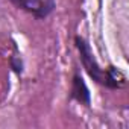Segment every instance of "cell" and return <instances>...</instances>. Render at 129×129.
Returning <instances> with one entry per match:
<instances>
[{
  "instance_id": "1",
  "label": "cell",
  "mask_w": 129,
  "mask_h": 129,
  "mask_svg": "<svg viewBox=\"0 0 129 129\" xmlns=\"http://www.w3.org/2000/svg\"><path fill=\"white\" fill-rule=\"evenodd\" d=\"M75 44H76V49L79 52V58H81V62H82L84 70L87 72V75L94 82H97L99 85L108 87V72L99 66V62L94 58L88 41L84 37L78 35V37H75Z\"/></svg>"
},
{
  "instance_id": "2",
  "label": "cell",
  "mask_w": 129,
  "mask_h": 129,
  "mask_svg": "<svg viewBox=\"0 0 129 129\" xmlns=\"http://www.w3.org/2000/svg\"><path fill=\"white\" fill-rule=\"evenodd\" d=\"M9 2L40 20L47 18L56 6V0H9Z\"/></svg>"
},
{
  "instance_id": "3",
  "label": "cell",
  "mask_w": 129,
  "mask_h": 129,
  "mask_svg": "<svg viewBox=\"0 0 129 129\" xmlns=\"http://www.w3.org/2000/svg\"><path fill=\"white\" fill-rule=\"evenodd\" d=\"M70 99H73V100H76L78 103L85 105V106H90V105H91V93H90V88L87 87L84 78L81 76V73H79L78 70L75 72L73 79H72Z\"/></svg>"
},
{
  "instance_id": "4",
  "label": "cell",
  "mask_w": 129,
  "mask_h": 129,
  "mask_svg": "<svg viewBox=\"0 0 129 129\" xmlns=\"http://www.w3.org/2000/svg\"><path fill=\"white\" fill-rule=\"evenodd\" d=\"M9 64H11V69H12V70H14L17 75H21V73H23L24 64H23L21 55H18V53H14V55L9 58Z\"/></svg>"
}]
</instances>
